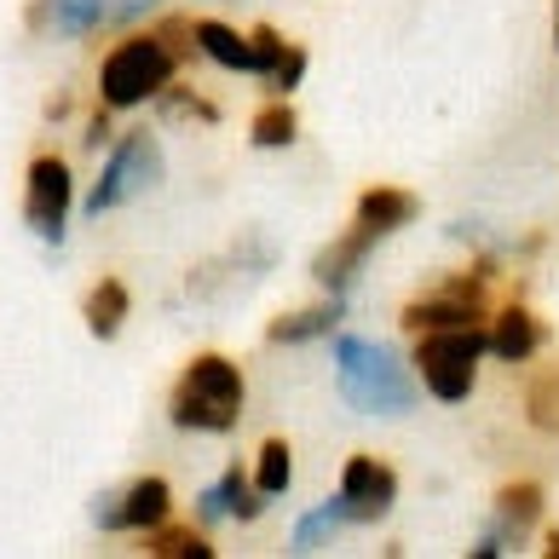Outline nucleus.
<instances>
[{"label":"nucleus","mask_w":559,"mask_h":559,"mask_svg":"<svg viewBox=\"0 0 559 559\" xmlns=\"http://www.w3.org/2000/svg\"><path fill=\"white\" fill-rule=\"evenodd\" d=\"M185 64H191V17L168 7L156 24L110 35L93 70V98L116 116H144L185 75Z\"/></svg>","instance_id":"1"},{"label":"nucleus","mask_w":559,"mask_h":559,"mask_svg":"<svg viewBox=\"0 0 559 559\" xmlns=\"http://www.w3.org/2000/svg\"><path fill=\"white\" fill-rule=\"evenodd\" d=\"M543 502H548V490L536 485V479H513L496 490V508H490V525L485 536L473 543L467 554L473 559H496V554H508V548H520L525 536L543 525Z\"/></svg>","instance_id":"11"},{"label":"nucleus","mask_w":559,"mask_h":559,"mask_svg":"<svg viewBox=\"0 0 559 559\" xmlns=\"http://www.w3.org/2000/svg\"><path fill=\"white\" fill-rule=\"evenodd\" d=\"M409 369L427 399L439 404H467L479 392V369H485V323L479 329H421L409 335Z\"/></svg>","instance_id":"6"},{"label":"nucleus","mask_w":559,"mask_h":559,"mask_svg":"<svg viewBox=\"0 0 559 559\" xmlns=\"http://www.w3.org/2000/svg\"><path fill=\"white\" fill-rule=\"evenodd\" d=\"M265 513H272V502L254 490V479H248V462H225L219 467V479H209L197 496H191V520L202 531H219V525H260Z\"/></svg>","instance_id":"10"},{"label":"nucleus","mask_w":559,"mask_h":559,"mask_svg":"<svg viewBox=\"0 0 559 559\" xmlns=\"http://www.w3.org/2000/svg\"><path fill=\"white\" fill-rule=\"evenodd\" d=\"M295 444L283 439V432H265V439L254 444V455H248V479H254V490L265 496V502H288L295 496Z\"/></svg>","instance_id":"19"},{"label":"nucleus","mask_w":559,"mask_h":559,"mask_svg":"<svg viewBox=\"0 0 559 559\" xmlns=\"http://www.w3.org/2000/svg\"><path fill=\"white\" fill-rule=\"evenodd\" d=\"M248 421V369L231 352H191L168 386V427L179 439H231Z\"/></svg>","instance_id":"3"},{"label":"nucleus","mask_w":559,"mask_h":559,"mask_svg":"<svg viewBox=\"0 0 559 559\" xmlns=\"http://www.w3.org/2000/svg\"><path fill=\"white\" fill-rule=\"evenodd\" d=\"M329 346V376H335V392L352 416H376V421H404L421 409V381L409 358L392 341L358 335V329H335L323 341Z\"/></svg>","instance_id":"2"},{"label":"nucleus","mask_w":559,"mask_h":559,"mask_svg":"<svg viewBox=\"0 0 559 559\" xmlns=\"http://www.w3.org/2000/svg\"><path fill=\"white\" fill-rule=\"evenodd\" d=\"M139 554L144 559H219V543L197 520H162L156 531L139 536Z\"/></svg>","instance_id":"21"},{"label":"nucleus","mask_w":559,"mask_h":559,"mask_svg":"<svg viewBox=\"0 0 559 559\" xmlns=\"http://www.w3.org/2000/svg\"><path fill=\"white\" fill-rule=\"evenodd\" d=\"M369 254H376V242L346 225L341 237H329L318 254L306 260V277H312L318 295H341V300H352V288H358L364 272H369Z\"/></svg>","instance_id":"13"},{"label":"nucleus","mask_w":559,"mask_h":559,"mask_svg":"<svg viewBox=\"0 0 559 559\" xmlns=\"http://www.w3.org/2000/svg\"><path fill=\"white\" fill-rule=\"evenodd\" d=\"M116 121H121V116H116V110H105V105L93 98V105L81 110V133H75V144H81L87 156H105V151H110V139L121 133Z\"/></svg>","instance_id":"26"},{"label":"nucleus","mask_w":559,"mask_h":559,"mask_svg":"<svg viewBox=\"0 0 559 559\" xmlns=\"http://www.w3.org/2000/svg\"><path fill=\"white\" fill-rule=\"evenodd\" d=\"M179 513V490L168 473H133V479H121L110 490H98L93 496V508H87V520L98 536H139L144 531H156L162 520H174Z\"/></svg>","instance_id":"8"},{"label":"nucleus","mask_w":559,"mask_h":559,"mask_svg":"<svg viewBox=\"0 0 559 559\" xmlns=\"http://www.w3.org/2000/svg\"><path fill=\"white\" fill-rule=\"evenodd\" d=\"M191 58H202V64L219 70V75L254 81V40H248V29L231 24V17L197 12L191 17Z\"/></svg>","instance_id":"14"},{"label":"nucleus","mask_w":559,"mask_h":559,"mask_svg":"<svg viewBox=\"0 0 559 559\" xmlns=\"http://www.w3.org/2000/svg\"><path fill=\"white\" fill-rule=\"evenodd\" d=\"M399 467L386 462V455L376 450H352L346 462H341V479H335V496H341V508L352 513V531H369V525H381L392 520V508H399Z\"/></svg>","instance_id":"9"},{"label":"nucleus","mask_w":559,"mask_h":559,"mask_svg":"<svg viewBox=\"0 0 559 559\" xmlns=\"http://www.w3.org/2000/svg\"><path fill=\"white\" fill-rule=\"evenodd\" d=\"M300 144V110L288 98H265V105L248 116V151L260 156H283Z\"/></svg>","instance_id":"23"},{"label":"nucleus","mask_w":559,"mask_h":559,"mask_svg":"<svg viewBox=\"0 0 559 559\" xmlns=\"http://www.w3.org/2000/svg\"><path fill=\"white\" fill-rule=\"evenodd\" d=\"M490 283L496 272H485V265H455V272H444L432 288H421V295H409L399 306V329L404 335H421V329H479L490 318Z\"/></svg>","instance_id":"7"},{"label":"nucleus","mask_w":559,"mask_h":559,"mask_svg":"<svg viewBox=\"0 0 559 559\" xmlns=\"http://www.w3.org/2000/svg\"><path fill=\"white\" fill-rule=\"evenodd\" d=\"M162 185H168V144H162L156 128L133 121V128H121L110 139V151L98 156V174L87 179V191H81L75 219L98 225V219L133 209V202H144V197H156Z\"/></svg>","instance_id":"4"},{"label":"nucleus","mask_w":559,"mask_h":559,"mask_svg":"<svg viewBox=\"0 0 559 559\" xmlns=\"http://www.w3.org/2000/svg\"><path fill=\"white\" fill-rule=\"evenodd\" d=\"M24 24L40 40H93L110 35V0H29Z\"/></svg>","instance_id":"17"},{"label":"nucleus","mask_w":559,"mask_h":559,"mask_svg":"<svg viewBox=\"0 0 559 559\" xmlns=\"http://www.w3.org/2000/svg\"><path fill=\"white\" fill-rule=\"evenodd\" d=\"M70 110H75V105H70V93H58V98H47V110H40V116H47L52 128H58V121H70Z\"/></svg>","instance_id":"28"},{"label":"nucleus","mask_w":559,"mask_h":559,"mask_svg":"<svg viewBox=\"0 0 559 559\" xmlns=\"http://www.w3.org/2000/svg\"><path fill=\"white\" fill-rule=\"evenodd\" d=\"M75 214H81L75 162L58 151V144H40L24 162V225H29V237L47 248V254H64Z\"/></svg>","instance_id":"5"},{"label":"nucleus","mask_w":559,"mask_h":559,"mask_svg":"<svg viewBox=\"0 0 559 559\" xmlns=\"http://www.w3.org/2000/svg\"><path fill=\"white\" fill-rule=\"evenodd\" d=\"M128 318H133V288L128 277H116V272H98L87 283V295H81V329L98 341V346H110L128 335Z\"/></svg>","instance_id":"18"},{"label":"nucleus","mask_w":559,"mask_h":559,"mask_svg":"<svg viewBox=\"0 0 559 559\" xmlns=\"http://www.w3.org/2000/svg\"><path fill=\"white\" fill-rule=\"evenodd\" d=\"M548 559H559V531H548V548H543Z\"/></svg>","instance_id":"29"},{"label":"nucleus","mask_w":559,"mask_h":559,"mask_svg":"<svg viewBox=\"0 0 559 559\" xmlns=\"http://www.w3.org/2000/svg\"><path fill=\"white\" fill-rule=\"evenodd\" d=\"M346 306H352V300H341V295H318V300L295 306V312L265 318L260 341H265V346H283V352H295V346H323V341L346 323Z\"/></svg>","instance_id":"15"},{"label":"nucleus","mask_w":559,"mask_h":559,"mask_svg":"<svg viewBox=\"0 0 559 559\" xmlns=\"http://www.w3.org/2000/svg\"><path fill=\"white\" fill-rule=\"evenodd\" d=\"M151 110H156L162 128H219V121H225V105H219V98H214L209 87H197V81H185V75L156 98Z\"/></svg>","instance_id":"20"},{"label":"nucleus","mask_w":559,"mask_h":559,"mask_svg":"<svg viewBox=\"0 0 559 559\" xmlns=\"http://www.w3.org/2000/svg\"><path fill=\"white\" fill-rule=\"evenodd\" d=\"M543 346H548V323L525 300H508L485 318V358L496 364H531Z\"/></svg>","instance_id":"16"},{"label":"nucleus","mask_w":559,"mask_h":559,"mask_svg":"<svg viewBox=\"0 0 559 559\" xmlns=\"http://www.w3.org/2000/svg\"><path fill=\"white\" fill-rule=\"evenodd\" d=\"M554 52H559V0H554Z\"/></svg>","instance_id":"30"},{"label":"nucleus","mask_w":559,"mask_h":559,"mask_svg":"<svg viewBox=\"0 0 559 559\" xmlns=\"http://www.w3.org/2000/svg\"><path fill=\"white\" fill-rule=\"evenodd\" d=\"M525 421L536 432H548V439H559V364H548L543 376L525 386Z\"/></svg>","instance_id":"24"},{"label":"nucleus","mask_w":559,"mask_h":559,"mask_svg":"<svg viewBox=\"0 0 559 559\" xmlns=\"http://www.w3.org/2000/svg\"><path fill=\"white\" fill-rule=\"evenodd\" d=\"M174 0H110V35L121 29H139V24H156Z\"/></svg>","instance_id":"27"},{"label":"nucleus","mask_w":559,"mask_h":559,"mask_svg":"<svg viewBox=\"0 0 559 559\" xmlns=\"http://www.w3.org/2000/svg\"><path fill=\"white\" fill-rule=\"evenodd\" d=\"M306 70H312V52H306L300 40L288 35V47H283V58H277V70L260 81L265 98H295V93H300V81H306Z\"/></svg>","instance_id":"25"},{"label":"nucleus","mask_w":559,"mask_h":559,"mask_svg":"<svg viewBox=\"0 0 559 559\" xmlns=\"http://www.w3.org/2000/svg\"><path fill=\"white\" fill-rule=\"evenodd\" d=\"M352 531V513L341 508V496H323L318 508H306L295 531H288V554H329Z\"/></svg>","instance_id":"22"},{"label":"nucleus","mask_w":559,"mask_h":559,"mask_svg":"<svg viewBox=\"0 0 559 559\" xmlns=\"http://www.w3.org/2000/svg\"><path fill=\"white\" fill-rule=\"evenodd\" d=\"M421 219V197L404 191V185H364L358 202H352V231H364L369 242H392L399 231H409V225Z\"/></svg>","instance_id":"12"}]
</instances>
